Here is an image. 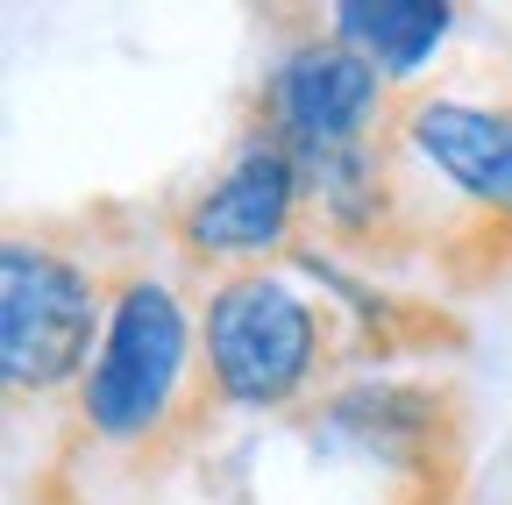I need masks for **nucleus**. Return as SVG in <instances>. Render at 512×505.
I'll use <instances>...</instances> for the list:
<instances>
[{
  "instance_id": "f257e3e1",
  "label": "nucleus",
  "mask_w": 512,
  "mask_h": 505,
  "mask_svg": "<svg viewBox=\"0 0 512 505\" xmlns=\"http://www.w3.org/2000/svg\"><path fill=\"white\" fill-rule=\"evenodd\" d=\"M200 363V321L178 285L157 271H128L107 292V335L79 385V427L107 449H157L185 413V385Z\"/></svg>"
},
{
  "instance_id": "f03ea898",
  "label": "nucleus",
  "mask_w": 512,
  "mask_h": 505,
  "mask_svg": "<svg viewBox=\"0 0 512 505\" xmlns=\"http://www.w3.org/2000/svg\"><path fill=\"white\" fill-rule=\"evenodd\" d=\"M320 349L328 321L285 271H235L200 306V377L235 413H278L306 399Z\"/></svg>"
},
{
  "instance_id": "7ed1b4c3",
  "label": "nucleus",
  "mask_w": 512,
  "mask_h": 505,
  "mask_svg": "<svg viewBox=\"0 0 512 505\" xmlns=\"http://www.w3.org/2000/svg\"><path fill=\"white\" fill-rule=\"evenodd\" d=\"M107 335V299L93 271L57 242L8 235L0 249V385L8 399H50L86 385Z\"/></svg>"
},
{
  "instance_id": "20e7f679",
  "label": "nucleus",
  "mask_w": 512,
  "mask_h": 505,
  "mask_svg": "<svg viewBox=\"0 0 512 505\" xmlns=\"http://www.w3.org/2000/svg\"><path fill=\"white\" fill-rule=\"evenodd\" d=\"M377 121H384V72L328 29L285 43L264 72V93H256V136L292 157L356 150L377 136Z\"/></svg>"
},
{
  "instance_id": "39448f33",
  "label": "nucleus",
  "mask_w": 512,
  "mask_h": 505,
  "mask_svg": "<svg viewBox=\"0 0 512 505\" xmlns=\"http://www.w3.org/2000/svg\"><path fill=\"white\" fill-rule=\"evenodd\" d=\"M299 207H306V171L292 150L278 143H242L228 157L221 178H207L178 214H171V242L185 249V264L200 271H264V257L292 242L299 228Z\"/></svg>"
},
{
  "instance_id": "423d86ee",
  "label": "nucleus",
  "mask_w": 512,
  "mask_h": 505,
  "mask_svg": "<svg viewBox=\"0 0 512 505\" xmlns=\"http://www.w3.org/2000/svg\"><path fill=\"white\" fill-rule=\"evenodd\" d=\"M399 150L491 235H512V107L470 93H420L399 114Z\"/></svg>"
},
{
  "instance_id": "0eeeda50",
  "label": "nucleus",
  "mask_w": 512,
  "mask_h": 505,
  "mask_svg": "<svg viewBox=\"0 0 512 505\" xmlns=\"http://www.w3.org/2000/svg\"><path fill=\"white\" fill-rule=\"evenodd\" d=\"M320 29L342 36L356 57H370L392 86V79H420L441 57V43L456 36V8L448 0H342Z\"/></svg>"
},
{
  "instance_id": "6e6552de",
  "label": "nucleus",
  "mask_w": 512,
  "mask_h": 505,
  "mask_svg": "<svg viewBox=\"0 0 512 505\" xmlns=\"http://www.w3.org/2000/svg\"><path fill=\"white\" fill-rule=\"evenodd\" d=\"M306 171V207H320V221L342 235H370L392 214V171H384V143H356V150H328V157H299Z\"/></svg>"
}]
</instances>
